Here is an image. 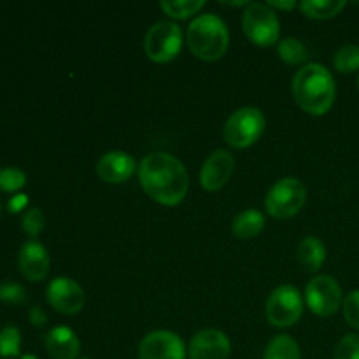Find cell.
I'll use <instances>...</instances> for the list:
<instances>
[{
    "mask_svg": "<svg viewBox=\"0 0 359 359\" xmlns=\"http://www.w3.org/2000/svg\"><path fill=\"white\" fill-rule=\"evenodd\" d=\"M139 181L147 196L167 207L179 205L189 188L186 167L168 153L147 154L139 165Z\"/></svg>",
    "mask_w": 359,
    "mask_h": 359,
    "instance_id": "1",
    "label": "cell"
},
{
    "mask_svg": "<svg viewBox=\"0 0 359 359\" xmlns=\"http://www.w3.org/2000/svg\"><path fill=\"white\" fill-rule=\"evenodd\" d=\"M293 98L305 112L323 116L335 102L337 86L332 72L319 63H307L302 67L291 83Z\"/></svg>",
    "mask_w": 359,
    "mask_h": 359,
    "instance_id": "2",
    "label": "cell"
},
{
    "mask_svg": "<svg viewBox=\"0 0 359 359\" xmlns=\"http://www.w3.org/2000/svg\"><path fill=\"white\" fill-rule=\"evenodd\" d=\"M230 44L228 27L216 14H200L188 28V46L196 58L216 62L226 53Z\"/></svg>",
    "mask_w": 359,
    "mask_h": 359,
    "instance_id": "3",
    "label": "cell"
},
{
    "mask_svg": "<svg viewBox=\"0 0 359 359\" xmlns=\"http://www.w3.org/2000/svg\"><path fill=\"white\" fill-rule=\"evenodd\" d=\"M307 202V188L297 177H284L270 188L265 198L266 212L276 219L294 217Z\"/></svg>",
    "mask_w": 359,
    "mask_h": 359,
    "instance_id": "4",
    "label": "cell"
},
{
    "mask_svg": "<svg viewBox=\"0 0 359 359\" xmlns=\"http://www.w3.org/2000/svg\"><path fill=\"white\" fill-rule=\"evenodd\" d=\"M242 28H244L245 37L252 44L262 46V48H269L279 41L280 21L269 4L252 2L245 6Z\"/></svg>",
    "mask_w": 359,
    "mask_h": 359,
    "instance_id": "5",
    "label": "cell"
},
{
    "mask_svg": "<svg viewBox=\"0 0 359 359\" xmlns=\"http://www.w3.org/2000/svg\"><path fill=\"white\" fill-rule=\"evenodd\" d=\"M266 126L265 114L258 107H241L228 118L224 125L223 135L224 140L231 147L237 149H245L252 146L259 137L263 135Z\"/></svg>",
    "mask_w": 359,
    "mask_h": 359,
    "instance_id": "6",
    "label": "cell"
},
{
    "mask_svg": "<svg viewBox=\"0 0 359 359\" xmlns=\"http://www.w3.org/2000/svg\"><path fill=\"white\" fill-rule=\"evenodd\" d=\"M182 49V30L174 21H158L144 37V51L151 62H172Z\"/></svg>",
    "mask_w": 359,
    "mask_h": 359,
    "instance_id": "7",
    "label": "cell"
},
{
    "mask_svg": "<svg viewBox=\"0 0 359 359\" xmlns=\"http://www.w3.org/2000/svg\"><path fill=\"white\" fill-rule=\"evenodd\" d=\"M266 319L276 328H287L297 325L304 314V298L297 287L284 284L269 294L265 304Z\"/></svg>",
    "mask_w": 359,
    "mask_h": 359,
    "instance_id": "8",
    "label": "cell"
},
{
    "mask_svg": "<svg viewBox=\"0 0 359 359\" xmlns=\"http://www.w3.org/2000/svg\"><path fill=\"white\" fill-rule=\"evenodd\" d=\"M305 300L316 316L330 318L339 311L342 304V287L332 276H318L307 284Z\"/></svg>",
    "mask_w": 359,
    "mask_h": 359,
    "instance_id": "9",
    "label": "cell"
},
{
    "mask_svg": "<svg viewBox=\"0 0 359 359\" xmlns=\"http://www.w3.org/2000/svg\"><path fill=\"white\" fill-rule=\"evenodd\" d=\"M49 305L65 316L79 314L86 304V294L79 283L70 277H56L46 290Z\"/></svg>",
    "mask_w": 359,
    "mask_h": 359,
    "instance_id": "10",
    "label": "cell"
},
{
    "mask_svg": "<svg viewBox=\"0 0 359 359\" xmlns=\"http://www.w3.org/2000/svg\"><path fill=\"white\" fill-rule=\"evenodd\" d=\"M139 359H186L184 342L175 333L156 330L140 340Z\"/></svg>",
    "mask_w": 359,
    "mask_h": 359,
    "instance_id": "11",
    "label": "cell"
},
{
    "mask_svg": "<svg viewBox=\"0 0 359 359\" xmlns=\"http://www.w3.org/2000/svg\"><path fill=\"white\" fill-rule=\"evenodd\" d=\"M235 172V158L224 149H217L210 154L200 170V184L207 191H219L230 182Z\"/></svg>",
    "mask_w": 359,
    "mask_h": 359,
    "instance_id": "12",
    "label": "cell"
},
{
    "mask_svg": "<svg viewBox=\"0 0 359 359\" xmlns=\"http://www.w3.org/2000/svg\"><path fill=\"white\" fill-rule=\"evenodd\" d=\"M231 344L219 330H202L189 342L188 354L191 359H228Z\"/></svg>",
    "mask_w": 359,
    "mask_h": 359,
    "instance_id": "13",
    "label": "cell"
},
{
    "mask_svg": "<svg viewBox=\"0 0 359 359\" xmlns=\"http://www.w3.org/2000/svg\"><path fill=\"white\" fill-rule=\"evenodd\" d=\"M18 265L23 277H27L32 283L46 279L49 273V265H51L48 249L41 242L27 241L21 245L20 255H18Z\"/></svg>",
    "mask_w": 359,
    "mask_h": 359,
    "instance_id": "14",
    "label": "cell"
},
{
    "mask_svg": "<svg viewBox=\"0 0 359 359\" xmlns=\"http://www.w3.org/2000/svg\"><path fill=\"white\" fill-rule=\"evenodd\" d=\"M137 170V163L125 151H109L97 163V174L107 184H123Z\"/></svg>",
    "mask_w": 359,
    "mask_h": 359,
    "instance_id": "15",
    "label": "cell"
},
{
    "mask_svg": "<svg viewBox=\"0 0 359 359\" xmlns=\"http://www.w3.org/2000/svg\"><path fill=\"white\" fill-rule=\"evenodd\" d=\"M46 349L53 359H76L81 342L76 333L67 326H56L46 337Z\"/></svg>",
    "mask_w": 359,
    "mask_h": 359,
    "instance_id": "16",
    "label": "cell"
},
{
    "mask_svg": "<svg viewBox=\"0 0 359 359\" xmlns=\"http://www.w3.org/2000/svg\"><path fill=\"white\" fill-rule=\"evenodd\" d=\"M265 228V216L258 209H245L231 221V233L233 237L249 241L258 237Z\"/></svg>",
    "mask_w": 359,
    "mask_h": 359,
    "instance_id": "17",
    "label": "cell"
},
{
    "mask_svg": "<svg viewBox=\"0 0 359 359\" xmlns=\"http://www.w3.org/2000/svg\"><path fill=\"white\" fill-rule=\"evenodd\" d=\"M298 262L307 272H318L326 259V245L323 244L321 238L309 235L298 244Z\"/></svg>",
    "mask_w": 359,
    "mask_h": 359,
    "instance_id": "18",
    "label": "cell"
},
{
    "mask_svg": "<svg viewBox=\"0 0 359 359\" xmlns=\"http://www.w3.org/2000/svg\"><path fill=\"white\" fill-rule=\"evenodd\" d=\"M346 7L344 0H304L300 9L305 16L312 20H328L337 16Z\"/></svg>",
    "mask_w": 359,
    "mask_h": 359,
    "instance_id": "19",
    "label": "cell"
},
{
    "mask_svg": "<svg viewBox=\"0 0 359 359\" xmlns=\"http://www.w3.org/2000/svg\"><path fill=\"white\" fill-rule=\"evenodd\" d=\"M300 347L290 335H279L266 346L263 359H300Z\"/></svg>",
    "mask_w": 359,
    "mask_h": 359,
    "instance_id": "20",
    "label": "cell"
},
{
    "mask_svg": "<svg viewBox=\"0 0 359 359\" xmlns=\"http://www.w3.org/2000/svg\"><path fill=\"white\" fill-rule=\"evenodd\" d=\"M277 55L287 65H307L309 49L298 39L287 37L279 41V44H277Z\"/></svg>",
    "mask_w": 359,
    "mask_h": 359,
    "instance_id": "21",
    "label": "cell"
},
{
    "mask_svg": "<svg viewBox=\"0 0 359 359\" xmlns=\"http://www.w3.org/2000/svg\"><path fill=\"white\" fill-rule=\"evenodd\" d=\"M203 6H205L203 0H163L160 4L161 11L175 20H188L202 11Z\"/></svg>",
    "mask_w": 359,
    "mask_h": 359,
    "instance_id": "22",
    "label": "cell"
},
{
    "mask_svg": "<svg viewBox=\"0 0 359 359\" xmlns=\"http://www.w3.org/2000/svg\"><path fill=\"white\" fill-rule=\"evenodd\" d=\"M333 65L339 72L351 74L359 69V46L346 44L333 56Z\"/></svg>",
    "mask_w": 359,
    "mask_h": 359,
    "instance_id": "23",
    "label": "cell"
},
{
    "mask_svg": "<svg viewBox=\"0 0 359 359\" xmlns=\"http://www.w3.org/2000/svg\"><path fill=\"white\" fill-rule=\"evenodd\" d=\"M21 335L16 326H4L0 330V356L18 358L20 356Z\"/></svg>",
    "mask_w": 359,
    "mask_h": 359,
    "instance_id": "24",
    "label": "cell"
},
{
    "mask_svg": "<svg viewBox=\"0 0 359 359\" xmlns=\"http://www.w3.org/2000/svg\"><path fill=\"white\" fill-rule=\"evenodd\" d=\"M27 184V175L16 167L0 168V189L2 191H18Z\"/></svg>",
    "mask_w": 359,
    "mask_h": 359,
    "instance_id": "25",
    "label": "cell"
},
{
    "mask_svg": "<svg viewBox=\"0 0 359 359\" xmlns=\"http://www.w3.org/2000/svg\"><path fill=\"white\" fill-rule=\"evenodd\" d=\"M44 224H46V217L42 214L41 209L37 207H32L28 209L27 212L23 214V219H21V228L27 235L30 237H37L42 230H44Z\"/></svg>",
    "mask_w": 359,
    "mask_h": 359,
    "instance_id": "26",
    "label": "cell"
},
{
    "mask_svg": "<svg viewBox=\"0 0 359 359\" xmlns=\"http://www.w3.org/2000/svg\"><path fill=\"white\" fill-rule=\"evenodd\" d=\"M335 359H359V335L349 333L339 342L335 349Z\"/></svg>",
    "mask_w": 359,
    "mask_h": 359,
    "instance_id": "27",
    "label": "cell"
},
{
    "mask_svg": "<svg viewBox=\"0 0 359 359\" xmlns=\"http://www.w3.org/2000/svg\"><path fill=\"white\" fill-rule=\"evenodd\" d=\"M27 291L16 283H0V300L7 304L21 305L27 302Z\"/></svg>",
    "mask_w": 359,
    "mask_h": 359,
    "instance_id": "28",
    "label": "cell"
},
{
    "mask_svg": "<svg viewBox=\"0 0 359 359\" xmlns=\"http://www.w3.org/2000/svg\"><path fill=\"white\" fill-rule=\"evenodd\" d=\"M344 318L347 325L359 330V290L347 294L344 300Z\"/></svg>",
    "mask_w": 359,
    "mask_h": 359,
    "instance_id": "29",
    "label": "cell"
},
{
    "mask_svg": "<svg viewBox=\"0 0 359 359\" xmlns=\"http://www.w3.org/2000/svg\"><path fill=\"white\" fill-rule=\"evenodd\" d=\"M27 205H28V196L25 195V193H16V195L11 196V200L7 202V209H9V212L13 214L21 212Z\"/></svg>",
    "mask_w": 359,
    "mask_h": 359,
    "instance_id": "30",
    "label": "cell"
},
{
    "mask_svg": "<svg viewBox=\"0 0 359 359\" xmlns=\"http://www.w3.org/2000/svg\"><path fill=\"white\" fill-rule=\"evenodd\" d=\"M28 318H30V323L35 326V328H44L46 323H48V316H46V312L42 311L39 305H35V307L30 309Z\"/></svg>",
    "mask_w": 359,
    "mask_h": 359,
    "instance_id": "31",
    "label": "cell"
},
{
    "mask_svg": "<svg viewBox=\"0 0 359 359\" xmlns=\"http://www.w3.org/2000/svg\"><path fill=\"white\" fill-rule=\"evenodd\" d=\"M269 6L272 7V9L290 11V9H294V6H297V4H294L293 0H290V2H269Z\"/></svg>",
    "mask_w": 359,
    "mask_h": 359,
    "instance_id": "32",
    "label": "cell"
},
{
    "mask_svg": "<svg viewBox=\"0 0 359 359\" xmlns=\"http://www.w3.org/2000/svg\"><path fill=\"white\" fill-rule=\"evenodd\" d=\"M21 359H37V358L32 356V354H25V356H21Z\"/></svg>",
    "mask_w": 359,
    "mask_h": 359,
    "instance_id": "33",
    "label": "cell"
},
{
    "mask_svg": "<svg viewBox=\"0 0 359 359\" xmlns=\"http://www.w3.org/2000/svg\"><path fill=\"white\" fill-rule=\"evenodd\" d=\"M83 359H90V358H83Z\"/></svg>",
    "mask_w": 359,
    "mask_h": 359,
    "instance_id": "34",
    "label": "cell"
},
{
    "mask_svg": "<svg viewBox=\"0 0 359 359\" xmlns=\"http://www.w3.org/2000/svg\"><path fill=\"white\" fill-rule=\"evenodd\" d=\"M358 86H359V79H358Z\"/></svg>",
    "mask_w": 359,
    "mask_h": 359,
    "instance_id": "35",
    "label": "cell"
},
{
    "mask_svg": "<svg viewBox=\"0 0 359 359\" xmlns=\"http://www.w3.org/2000/svg\"><path fill=\"white\" fill-rule=\"evenodd\" d=\"M0 209H2V205H0Z\"/></svg>",
    "mask_w": 359,
    "mask_h": 359,
    "instance_id": "36",
    "label": "cell"
}]
</instances>
